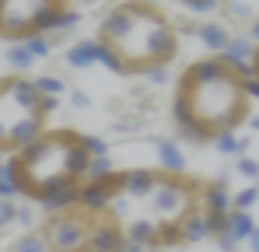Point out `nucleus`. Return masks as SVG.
<instances>
[{"label": "nucleus", "instance_id": "28", "mask_svg": "<svg viewBox=\"0 0 259 252\" xmlns=\"http://www.w3.org/2000/svg\"><path fill=\"white\" fill-rule=\"evenodd\" d=\"M249 39H252V42H259V18L252 21V25H249Z\"/></svg>", "mask_w": 259, "mask_h": 252}, {"label": "nucleus", "instance_id": "31", "mask_svg": "<svg viewBox=\"0 0 259 252\" xmlns=\"http://www.w3.org/2000/svg\"><path fill=\"white\" fill-rule=\"evenodd\" d=\"M88 252H98V249H88Z\"/></svg>", "mask_w": 259, "mask_h": 252}, {"label": "nucleus", "instance_id": "10", "mask_svg": "<svg viewBox=\"0 0 259 252\" xmlns=\"http://www.w3.org/2000/svg\"><path fill=\"white\" fill-rule=\"evenodd\" d=\"M154 154H158V168L161 172H175V175L186 172V151L175 140H154Z\"/></svg>", "mask_w": 259, "mask_h": 252}, {"label": "nucleus", "instance_id": "19", "mask_svg": "<svg viewBox=\"0 0 259 252\" xmlns=\"http://www.w3.org/2000/svg\"><path fill=\"white\" fill-rule=\"evenodd\" d=\"M256 200H259V189H256V186H249V189H242V193L231 196V210H245V214H249V207H252Z\"/></svg>", "mask_w": 259, "mask_h": 252}, {"label": "nucleus", "instance_id": "7", "mask_svg": "<svg viewBox=\"0 0 259 252\" xmlns=\"http://www.w3.org/2000/svg\"><path fill=\"white\" fill-rule=\"evenodd\" d=\"M39 231L49 242V252H88L91 235H95V217L84 214L81 207H74V210H63V214L42 217Z\"/></svg>", "mask_w": 259, "mask_h": 252}, {"label": "nucleus", "instance_id": "8", "mask_svg": "<svg viewBox=\"0 0 259 252\" xmlns=\"http://www.w3.org/2000/svg\"><path fill=\"white\" fill-rule=\"evenodd\" d=\"M200 214H203L207 221H228V214H231V193H228L224 179H214V182L207 179V182H203Z\"/></svg>", "mask_w": 259, "mask_h": 252}, {"label": "nucleus", "instance_id": "9", "mask_svg": "<svg viewBox=\"0 0 259 252\" xmlns=\"http://www.w3.org/2000/svg\"><path fill=\"white\" fill-rule=\"evenodd\" d=\"M196 39L203 42L214 56H224L228 53V46H231V32H228V25H217V21H203V25H196Z\"/></svg>", "mask_w": 259, "mask_h": 252}, {"label": "nucleus", "instance_id": "11", "mask_svg": "<svg viewBox=\"0 0 259 252\" xmlns=\"http://www.w3.org/2000/svg\"><path fill=\"white\" fill-rule=\"evenodd\" d=\"M98 60H102V46H98L95 39L67 46V67H70V70H84V67L98 63Z\"/></svg>", "mask_w": 259, "mask_h": 252}, {"label": "nucleus", "instance_id": "1", "mask_svg": "<svg viewBox=\"0 0 259 252\" xmlns=\"http://www.w3.org/2000/svg\"><path fill=\"white\" fill-rule=\"evenodd\" d=\"M203 182L161 168H116L102 182H84L77 207L105 221L119 238L144 252L182 245L186 221L200 214Z\"/></svg>", "mask_w": 259, "mask_h": 252}, {"label": "nucleus", "instance_id": "16", "mask_svg": "<svg viewBox=\"0 0 259 252\" xmlns=\"http://www.w3.org/2000/svg\"><path fill=\"white\" fill-rule=\"evenodd\" d=\"M7 63H11V74H25V70L35 63V56H32L25 46H11V53H7Z\"/></svg>", "mask_w": 259, "mask_h": 252}, {"label": "nucleus", "instance_id": "23", "mask_svg": "<svg viewBox=\"0 0 259 252\" xmlns=\"http://www.w3.org/2000/svg\"><path fill=\"white\" fill-rule=\"evenodd\" d=\"M224 11H228L231 18H242V21H249V25L256 21V18H252V7H249V4H224Z\"/></svg>", "mask_w": 259, "mask_h": 252}, {"label": "nucleus", "instance_id": "18", "mask_svg": "<svg viewBox=\"0 0 259 252\" xmlns=\"http://www.w3.org/2000/svg\"><path fill=\"white\" fill-rule=\"evenodd\" d=\"M35 84H39V91L49 95V98H60V95H63V81H60L56 74H42V77H35Z\"/></svg>", "mask_w": 259, "mask_h": 252}, {"label": "nucleus", "instance_id": "4", "mask_svg": "<svg viewBox=\"0 0 259 252\" xmlns=\"http://www.w3.org/2000/svg\"><path fill=\"white\" fill-rule=\"evenodd\" d=\"M179 39L175 18L151 0H119L95 25V42L102 46L98 63L133 77L168 70L179 56Z\"/></svg>", "mask_w": 259, "mask_h": 252}, {"label": "nucleus", "instance_id": "27", "mask_svg": "<svg viewBox=\"0 0 259 252\" xmlns=\"http://www.w3.org/2000/svg\"><path fill=\"white\" fill-rule=\"evenodd\" d=\"M245 91H249V98H259V81H256V77L245 81Z\"/></svg>", "mask_w": 259, "mask_h": 252}, {"label": "nucleus", "instance_id": "17", "mask_svg": "<svg viewBox=\"0 0 259 252\" xmlns=\"http://www.w3.org/2000/svg\"><path fill=\"white\" fill-rule=\"evenodd\" d=\"M18 224V200H0V231Z\"/></svg>", "mask_w": 259, "mask_h": 252}, {"label": "nucleus", "instance_id": "12", "mask_svg": "<svg viewBox=\"0 0 259 252\" xmlns=\"http://www.w3.org/2000/svg\"><path fill=\"white\" fill-rule=\"evenodd\" d=\"M256 221H252V214H245V210H231L228 214V238L235 242V245H242V242H249L252 235H256Z\"/></svg>", "mask_w": 259, "mask_h": 252}, {"label": "nucleus", "instance_id": "14", "mask_svg": "<svg viewBox=\"0 0 259 252\" xmlns=\"http://www.w3.org/2000/svg\"><path fill=\"white\" fill-rule=\"evenodd\" d=\"M207 238H210L207 217H203V214L189 217V221H186V231H182V245H196V242H207Z\"/></svg>", "mask_w": 259, "mask_h": 252}, {"label": "nucleus", "instance_id": "15", "mask_svg": "<svg viewBox=\"0 0 259 252\" xmlns=\"http://www.w3.org/2000/svg\"><path fill=\"white\" fill-rule=\"evenodd\" d=\"M214 147H217V154H235V158H242V154L249 151V140L238 137V133H224V137L214 140Z\"/></svg>", "mask_w": 259, "mask_h": 252}, {"label": "nucleus", "instance_id": "13", "mask_svg": "<svg viewBox=\"0 0 259 252\" xmlns=\"http://www.w3.org/2000/svg\"><path fill=\"white\" fill-rule=\"evenodd\" d=\"M7 252H49V242H46V235L39 228H32V231H21V235L7 245Z\"/></svg>", "mask_w": 259, "mask_h": 252}, {"label": "nucleus", "instance_id": "24", "mask_svg": "<svg viewBox=\"0 0 259 252\" xmlns=\"http://www.w3.org/2000/svg\"><path fill=\"white\" fill-rule=\"evenodd\" d=\"M186 11H193V14H207V11H217V0H186Z\"/></svg>", "mask_w": 259, "mask_h": 252}, {"label": "nucleus", "instance_id": "29", "mask_svg": "<svg viewBox=\"0 0 259 252\" xmlns=\"http://www.w3.org/2000/svg\"><path fill=\"white\" fill-rule=\"evenodd\" d=\"M249 245H252V252H259V228H256V235L249 238Z\"/></svg>", "mask_w": 259, "mask_h": 252}, {"label": "nucleus", "instance_id": "21", "mask_svg": "<svg viewBox=\"0 0 259 252\" xmlns=\"http://www.w3.org/2000/svg\"><path fill=\"white\" fill-rule=\"evenodd\" d=\"M21 46H25V49H28V53H32L35 60H39V56H49V49H53V42H49V35H39V39H28V42H21Z\"/></svg>", "mask_w": 259, "mask_h": 252}, {"label": "nucleus", "instance_id": "5", "mask_svg": "<svg viewBox=\"0 0 259 252\" xmlns=\"http://www.w3.org/2000/svg\"><path fill=\"white\" fill-rule=\"evenodd\" d=\"M56 112V98L39 91V84L25 74L0 77V154L11 158L49 130Z\"/></svg>", "mask_w": 259, "mask_h": 252}, {"label": "nucleus", "instance_id": "25", "mask_svg": "<svg viewBox=\"0 0 259 252\" xmlns=\"http://www.w3.org/2000/svg\"><path fill=\"white\" fill-rule=\"evenodd\" d=\"M214 242H217V249H221V252H235V249H238V245H235L228 235H221V238H214Z\"/></svg>", "mask_w": 259, "mask_h": 252}, {"label": "nucleus", "instance_id": "30", "mask_svg": "<svg viewBox=\"0 0 259 252\" xmlns=\"http://www.w3.org/2000/svg\"><path fill=\"white\" fill-rule=\"evenodd\" d=\"M249 126H252V130H259V116H249Z\"/></svg>", "mask_w": 259, "mask_h": 252}, {"label": "nucleus", "instance_id": "20", "mask_svg": "<svg viewBox=\"0 0 259 252\" xmlns=\"http://www.w3.org/2000/svg\"><path fill=\"white\" fill-rule=\"evenodd\" d=\"M84 147L91 158H109V144L102 140V137H91V133H84Z\"/></svg>", "mask_w": 259, "mask_h": 252}, {"label": "nucleus", "instance_id": "2", "mask_svg": "<svg viewBox=\"0 0 259 252\" xmlns=\"http://www.w3.org/2000/svg\"><path fill=\"white\" fill-rule=\"evenodd\" d=\"M249 116L252 98L245 81L224 56H200L179 70L172 91V123L179 137L214 144L224 133H238Z\"/></svg>", "mask_w": 259, "mask_h": 252}, {"label": "nucleus", "instance_id": "3", "mask_svg": "<svg viewBox=\"0 0 259 252\" xmlns=\"http://www.w3.org/2000/svg\"><path fill=\"white\" fill-rule=\"evenodd\" d=\"M4 165L18 200L39 207L42 217H49L77 207V196L88 182L91 154L84 147V133L70 126H56L35 137L18 154H11Z\"/></svg>", "mask_w": 259, "mask_h": 252}, {"label": "nucleus", "instance_id": "26", "mask_svg": "<svg viewBox=\"0 0 259 252\" xmlns=\"http://www.w3.org/2000/svg\"><path fill=\"white\" fill-rule=\"evenodd\" d=\"M70 102H74V105H81V109H88V105H91L84 91H74V95H70Z\"/></svg>", "mask_w": 259, "mask_h": 252}, {"label": "nucleus", "instance_id": "22", "mask_svg": "<svg viewBox=\"0 0 259 252\" xmlns=\"http://www.w3.org/2000/svg\"><path fill=\"white\" fill-rule=\"evenodd\" d=\"M235 172H238L242 179H259V161H256V158H249V154H242L238 165H235Z\"/></svg>", "mask_w": 259, "mask_h": 252}, {"label": "nucleus", "instance_id": "6", "mask_svg": "<svg viewBox=\"0 0 259 252\" xmlns=\"http://www.w3.org/2000/svg\"><path fill=\"white\" fill-rule=\"evenodd\" d=\"M77 21L81 11L63 0H0V39L11 46L39 35H49V42L56 46Z\"/></svg>", "mask_w": 259, "mask_h": 252}]
</instances>
